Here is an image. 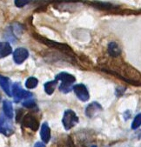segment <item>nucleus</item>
Here are the masks:
<instances>
[{
	"label": "nucleus",
	"mask_w": 141,
	"mask_h": 147,
	"mask_svg": "<svg viewBox=\"0 0 141 147\" xmlns=\"http://www.w3.org/2000/svg\"><path fill=\"white\" fill-rule=\"evenodd\" d=\"M14 2H15V5L17 7L21 8V7L25 6L28 4H30L32 2V0H15Z\"/></svg>",
	"instance_id": "20"
},
{
	"label": "nucleus",
	"mask_w": 141,
	"mask_h": 147,
	"mask_svg": "<svg viewBox=\"0 0 141 147\" xmlns=\"http://www.w3.org/2000/svg\"><path fill=\"white\" fill-rule=\"evenodd\" d=\"M40 135L41 138L44 141V143H48L51 138V130L47 123H44L41 126V131H40Z\"/></svg>",
	"instance_id": "15"
},
{
	"label": "nucleus",
	"mask_w": 141,
	"mask_h": 147,
	"mask_svg": "<svg viewBox=\"0 0 141 147\" xmlns=\"http://www.w3.org/2000/svg\"><path fill=\"white\" fill-rule=\"evenodd\" d=\"M11 96H13L15 102H19L21 99H27L30 98L32 94L29 92H27L25 90H24L21 87V85L18 83H15L12 85V92H11Z\"/></svg>",
	"instance_id": "4"
},
{
	"label": "nucleus",
	"mask_w": 141,
	"mask_h": 147,
	"mask_svg": "<svg viewBox=\"0 0 141 147\" xmlns=\"http://www.w3.org/2000/svg\"><path fill=\"white\" fill-rule=\"evenodd\" d=\"M20 122H22V125L24 127L30 128L31 130H32L34 131L38 130V127H39L38 120L32 114L24 115Z\"/></svg>",
	"instance_id": "6"
},
{
	"label": "nucleus",
	"mask_w": 141,
	"mask_h": 147,
	"mask_svg": "<svg viewBox=\"0 0 141 147\" xmlns=\"http://www.w3.org/2000/svg\"><path fill=\"white\" fill-rule=\"evenodd\" d=\"M108 53L112 57H118L121 55V49L115 42H111L108 45Z\"/></svg>",
	"instance_id": "12"
},
{
	"label": "nucleus",
	"mask_w": 141,
	"mask_h": 147,
	"mask_svg": "<svg viewBox=\"0 0 141 147\" xmlns=\"http://www.w3.org/2000/svg\"><path fill=\"white\" fill-rule=\"evenodd\" d=\"M0 86L2 87V89L8 96H11V88L8 78L0 75Z\"/></svg>",
	"instance_id": "14"
},
{
	"label": "nucleus",
	"mask_w": 141,
	"mask_h": 147,
	"mask_svg": "<svg viewBox=\"0 0 141 147\" xmlns=\"http://www.w3.org/2000/svg\"><path fill=\"white\" fill-rule=\"evenodd\" d=\"M33 37H34V38L36 40H38V42L44 44L45 45H46L48 47H51V48H53V49H56V50H59L61 52L65 53V54H67L69 56H73L74 55V52L72 50V48L68 45H66V44L52 41V40L48 39L46 38H44V37L37 34V33H33Z\"/></svg>",
	"instance_id": "1"
},
{
	"label": "nucleus",
	"mask_w": 141,
	"mask_h": 147,
	"mask_svg": "<svg viewBox=\"0 0 141 147\" xmlns=\"http://www.w3.org/2000/svg\"><path fill=\"white\" fill-rule=\"evenodd\" d=\"M92 147H97V146H96V145H93V146H92Z\"/></svg>",
	"instance_id": "24"
},
{
	"label": "nucleus",
	"mask_w": 141,
	"mask_h": 147,
	"mask_svg": "<svg viewBox=\"0 0 141 147\" xmlns=\"http://www.w3.org/2000/svg\"><path fill=\"white\" fill-rule=\"evenodd\" d=\"M38 81L36 78L31 77L26 80L25 86H26V88H28V89H33V88H35L38 85Z\"/></svg>",
	"instance_id": "18"
},
{
	"label": "nucleus",
	"mask_w": 141,
	"mask_h": 147,
	"mask_svg": "<svg viewBox=\"0 0 141 147\" xmlns=\"http://www.w3.org/2000/svg\"><path fill=\"white\" fill-rule=\"evenodd\" d=\"M3 108H4V113L5 115L9 117V119H12L13 117V109H12V103L8 100H5L3 103Z\"/></svg>",
	"instance_id": "16"
},
{
	"label": "nucleus",
	"mask_w": 141,
	"mask_h": 147,
	"mask_svg": "<svg viewBox=\"0 0 141 147\" xmlns=\"http://www.w3.org/2000/svg\"><path fill=\"white\" fill-rule=\"evenodd\" d=\"M56 80L61 81L59 90L64 93H67V92H70L72 91V84L76 81V78L72 74H69L66 72H61V73L57 75V77H56Z\"/></svg>",
	"instance_id": "2"
},
{
	"label": "nucleus",
	"mask_w": 141,
	"mask_h": 147,
	"mask_svg": "<svg viewBox=\"0 0 141 147\" xmlns=\"http://www.w3.org/2000/svg\"><path fill=\"white\" fill-rule=\"evenodd\" d=\"M58 84V81L57 80H52V81H50V82H47L45 84V92L48 94V95H51L53 93L55 88H56V85Z\"/></svg>",
	"instance_id": "17"
},
{
	"label": "nucleus",
	"mask_w": 141,
	"mask_h": 147,
	"mask_svg": "<svg viewBox=\"0 0 141 147\" xmlns=\"http://www.w3.org/2000/svg\"><path fill=\"white\" fill-rule=\"evenodd\" d=\"M29 56V52L25 48H18L13 53V60L16 64H22Z\"/></svg>",
	"instance_id": "9"
},
{
	"label": "nucleus",
	"mask_w": 141,
	"mask_h": 147,
	"mask_svg": "<svg viewBox=\"0 0 141 147\" xmlns=\"http://www.w3.org/2000/svg\"><path fill=\"white\" fill-rule=\"evenodd\" d=\"M78 122V117L76 113L72 110H67L65 111L62 123L66 130H70L74 127Z\"/></svg>",
	"instance_id": "5"
},
{
	"label": "nucleus",
	"mask_w": 141,
	"mask_h": 147,
	"mask_svg": "<svg viewBox=\"0 0 141 147\" xmlns=\"http://www.w3.org/2000/svg\"><path fill=\"white\" fill-rule=\"evenodd\" d=\"M89 4L95 8L102 11H120V8L117 5H114L112 4L109 3H105V2H98V1H93V2H89Z\"/></svg>",
	"instance_id": "8"
},
{
	"label": "nucleus",
	"mask_w": 141,
	"mask_h": 147,
	"mask_svg": "<svg viewBox=\"0 0 141 147\" xmlns=\"http://www.w3.org/2000/svg\"><path fill=\"white\" fill-rule=\"evenodd\" d=\"M140 124H141V115L138 114L137 117H135V119L133 120L132 124V128L135 130L140 126Z\"/></svg>",
	"instance_id": "19"
},
{
	"label": "nucleus",
	"mask_w": 141,
	"mask_h": 147,
	"mask_svg": "<svg viewBox=\"0 0 141 147\" xmlns=\"http://www.w3.org/2000/svg\"><path fill=\"white\" fill-rule=\"evenodd\" d=\"M101 111H102V106L98 103L93 102L86 107V114L89 117H93L96 114H98Z\"/></svg>",
	"instance_id": "10"
},
{
	"label": "nucleus",
	"mask_w": 141,
	"mask_h": 147,
	"mask_svg": "<svg viewBox=\"0 0 141 147\" xmlns=\"http://www.w3.org/2000/svg\"><path fill=\"white\" fill-rule=\"evenodd\" d=\"M23 105L26 108H32L36 105L35 101L32 98H27L24 100V102L23 103Z\"/></svg>",
	"instance_id": "21"
},
{
	"label": "nucleus",
	"mask_w": 141,
	"mask_h": 147,
	"mask_svg": "<svg viewBox=\"0 0 141 147\" xmlns=\"http://www.w3.org/2000/svg\"><path fill=\"white\" fill-rule=\"evenodd\" d=\"M34 147H45V144L44 143H41V142H38Z\"/></svg>",
	"instance_id": "23"
},
{
	"label": "nucleus",
	"mask_w": 141,
	"mask_h": 147,
	"mask_svg": "<svg viewBox=\"0 0 141 147\" xmlns=\"http://www.w3.org/2000/svg\"><path fill=\"white\" fill-rule=\"evenodd\" d=\"M0 132L6 137H10L14 133V125L11 119L3 114L0 115Z\"/></svg>",
	"instance_id": "3"
},
{
	"label": "nucleus",
	"mask_w": 141,
	"mask_h": 147,
	"mask_svg": "<svg viewBox=\"0 0 141 147\" xmlns=\"http://www.w3.org/2000/svg\"><path fill=\"white\" fill-rule=\"evenodd\" d=\"M72 89L79 100L83 102H86L90 98V95H89L87 88L83 84H78L72 86Z\"/></svg>",
	"instance_id": "7"
},
{
	"label": "nucleus",
	"mask_w": 141,
	"mask_h": 147,
	"mask_svg": "<svg viewBox=\"0 0 141 147\" xmlns=\"http://www.w3.org/2000/svg\"><path fill=\"white\" fill-rule=\"evenodd\" d=\"M12 52L11 45L7 42H0V58L5 57Z\"/></svg>",
	"instance_id": "13"
},
{
	"label": "nucleus",
	"mask_w": 141,
	"mask_h": 147,
	"mask_svg": "<svg viewBox=\"0 0 141 147\" xmlns=\"http://www.w3.org/2000/svg\"><path fill=\"white\" fill-rule=\"evenodd\" d=\"M58 147H75V144L70 136L63 135L58 141Z\"/></svg>",
	"instance_id": "11"
},
{
	"label": "nucleus",
	"mask_w": 141,
	"mask_h": 147,
	"mask_svg": "<svg viewBox=\"0 0 141 147\" xmlns=\"http://www.w3.org/2000/svg\"><path fill=\"white\" fill-rule=\"evenodd\" d=\"M81 0H50V3H58V4H62V3H77L80 2Z\"/></svg>",
	"instance_id": "22"
}]
</instances>
